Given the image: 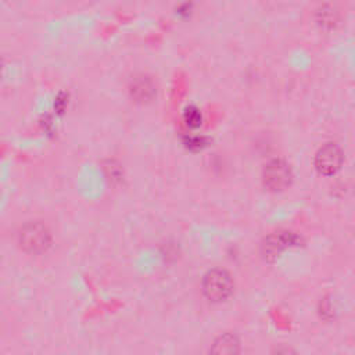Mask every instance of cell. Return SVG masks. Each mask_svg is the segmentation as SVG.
<instances>
[{"instance_id":"5","label":"cell","mask_w":355,"mask_h":355,"mask_svg":"<svg viewBox=\"0 0 355 355\" xmlns=\"http://www.w3.org/2000/svg\"><path fill=\"white\" fill-rule=\"evenodd\" d=\"M129 94L136 103L147 104L157 96V85L148 75H136L129 82Z\"/></svg>"},{"instance_id":"1","label":"cell","mask_w":355,"mask_h":355,"mask_svg":"<svg viewBox=\"0 0 355 355\" xmlns=\"http://www.w3.org/2000/svg\"><path fill=\"white\" fill-rule=\"evenodd\" d=\"M17 244L26 255H44L53 245V232L43 220H28L18 229Z\"/></svg>"},{"instance_id":"9","label":"cell","mask_w":355,"mask_h":355,"mask_svg":"<svg viewBox=\"0 0 355 355\" xmlns=\"http://www.w3.org/2000/svg\"><path fill=\"white\" fill-rule=\"evenodd\" d=\"M319 19L318 22L323 26H334V24L337 22V18H336V12L331 10V8H323L319 11Z\"/></svg>"},{"instance_id":"4","label":"cell","mask_w":355,"mask_h":355,"mask_svg":"<svg viewBox=\"0 0 355 355\" xmlns=\"http://www.w3.org/2000/svg\"><path fill=\"white\" fill-rule=\"evenodd\" d=\"M344 155L336 143L323 144L315 154V168L320 175L331 176L341 169Z\"/></svg>"},{"instance_id":"7","label":"cell","mask_w":355,"mask_h":355,"mask_svg":"<svg viewBox=\"0 0 355 355\" xmlns=\"http://www.w3.org/2000/svg\"><path fill=\"white\" fill-rule=\"evenodd\" d=\"M209 351L212 354H222V355L237 354L240 351V340L233 333H222L214 340Z\"/></svg>"},{"instance_id":"6","label":"cell","mask_w":355,"mask_h":355,"mask_svg":"<svg viewBox=\"0 0 355 355\" xmlns=\"http://www.w3.org/2000/svg\"><path fill=\"white\" fill-rule=\"evenodd\" d=\"M295 237L293 233H287V232H276L273 234H270L263 244V250H265V255L270 257V255H277L280 254L283 250H286L287 247H290L291 244H294Z\"/></svg>"},{"instance_id":"3","label":"cell","mask_w":355,"mask_h":355,"mask_svg":"<svg viewBox=\"0 0 355 355\" xmlns=\"http://www.w3.org/2000/svg\"><path fill=\"white\" fill-rule=\"evenodd\" d=\"M263 186L270 191H283L293 182V171L283 159L269 161L262 171Z\"/></svg>"},{"instance_id":"2","label":"cell","mask_w":355,"mask_h":355,"mask_svg":"<svg viewBox=\"0 0 355 355\" xmlns=\"http://www.w3.org/2000/svg\"><path fill=\"white\" fill-rule=\"evenodd\" d=\"M204 297L211 302L226 301L234 291V280L232 275L220 268L208 270L201 282Z\"/></svg>"},{"instance_id":"8","label":"cell","mask_w":355,"mask_h":355,"mask_svg":"<svg viewBox=\"0 0 355 355\" xmlns=\"http://www.w3.org/2000/svg\"><path fill=\"white\" fill-rule=\"evenodd\" d=\"M183 119H184V123H186L189 128H198V126L201 125L202 116H201V112H200L197 108L189 107V108L184 110Z\"/></svg>"}]
</instances>
